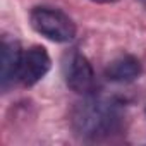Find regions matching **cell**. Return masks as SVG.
I'll use <instances>...</instances> for the list:
<instances>
[{
    "label": "cell",
    "mask_w": 146,
    "mask_h": 146,
    "mask_svg": "<svg viewBox=\"0 0 146 146\" xmlns=\"http://www.w3.org/2000/svg\"><path fill=\"white\" fill-rule=\"evenodd\" d=\"M91 2H95V4H115L119 0H91Z\"/></svg>",
    "instance_id": "obj_7"
},
{
    "label": "cell",
    "mask_w": 146,
    "mask_h": 146,
    "mask_svg": "<svg viewBox=\"0 0 146 146\" xmlns=\"http://www.w3.org/2000/svg\"><path fill=\"white\" fill-rule=\"evenodd\" d=\"M62 74H64L65 86L70 91L83 95V96H88L93 93L95 84H96L93 65L78 48H72L64 55Z\"/></svg>",
    "instance_id": "obj_3"
},
{
    "label": "cell",
    "mask_w": 146,
    "mask_h": 146,
    "mask_svg": "<svg viewBox=\"0 0 146 146\" xmlns=\"http://www.w3.org/2000/svg\"><path fill=\"white\" fill-rule=\"evenodd\" d=\"M74 132L86 141H102L117 132L124 125V113L119 102L88 95L70 113Z\"/></svg>",
    "instance_id": "obj_1"
},
{
    "label": "cell",
    "mask_w": 146,
    "mask_h": 146,
    "mask_svg": "<svg viewBox=\"0 0 146 146\" xmlns=\"http://www.w3.org/2000/svg\"><path fill=\"white\" fill-rule=\"evenodd\" d=\"M143 72V65L137 57L134 55H120L112 60L105 69V78L112 83L127 84L136 81Z\"/></svg>",
    "instance_id": "obj_6"
},
{
    "label": "cell",
    "mask_w": 146,
    "mask_h": 146,
    "mask_svg": "<svg viewBox=\"0 0 146 146\" xmlns=\"http://www.w3.org/2000/svg\"><path fill=\"white\" fill-rule=\"evenodd\" d=\"M23 50L21 45L16 40H11L7 36L2 38V65H0V84L2 90L7 91L14 83H17L21 60H23Z\"/></svg>",
    "instance_id": "obj_5"
},
{
    "label": "cell",
    "mask_w": 146,
    "mask_h": 146,
    "mask_svg": "<svg viewBox=\"0 0 146 146\" xmlns=\"http://www.w3.org/2000/svg\"><path fill=\"white\" fill-rule=\"evenodd\" d=\"M50 67H52V58L46 48L41 45H33L23 53L17 83L23 84L24 88H31L48 74Z\"/></svg>",
    "instance_id": "obj_4"
},
{
    "label": "cell",
    "mask_w": 146,
    "mask_h": 146,
    "mask_svg": "<svg viewBox=\"0 0 146 146\" xmlns=\"http://www.w3.org/2000/svg\"><path fill=\"white\" fill-rule=\"evenodd\" d=\"M29 23L38 35L55 43H69L78 35L74 21L64 11L48 5L33 7L29 12Z\"/></svg>",
    "instance_id": "obj_2"
},
{
    "label": "cell",
    "mask_w": 146,
    "mask_h": 146,
    "mask_svg": "<svg viewBox=\"0 0 146 146\" xmlns=\"http://www.w3.org/2000/svg\"><path fill=\"white\" fill-rule=\"evenodd\" d=\"M139 2H141V5H143V7L146 9V0H139Z\"/></svg>",
    "instance_id": "obj_8"
}]
</instances>
